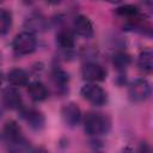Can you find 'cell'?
<instances>
[{
    "mask_svg": "<svg viewBox=\"0 0 153 153\" xmlns=\"http://www.w3.org/2000/svg\"><path fill=\"white\" fill-rule=\"evenodd\" d=\"M25 1H26V2H29V1H32V0H25Z\"/></svg>",
    "mask_w": 153,
    "mask_h": 153,
    "instance_id": "obj_20",
    "label": "cell"
},
{
    "mask_svg": "<svg viewBox=\"0 0 153 153\" xmlns=\"http://www.w3.org/2000/svg\"><path fill=\"white\" fill-rule=\"evenodd\" d=\"M112 62H114V66L116 68L123 69L130 63V57H129V55H127L124 53H117V54L114 55Z\"/></svg>",
    "mask_w": 153,
    "mask_h": 153,
    "instance_id": "obj_17",
    "label": "cell"
},
{
    "mask_svg": "<svg viewBox=\"0 0 153 153\" xmlns=\"http://www.w3.org/2000/svg\"><path fill=\"white\" fill-rule=\"evenodd\" d=\"M137 66L145 73H149L152 71V68H153V53L151 49H146V50L141 51V54L139 55V59H137Z\"/></svg>",
    "mask_w": 153,
    "mask_h": 153,
    "instance_id": "obj_14",
    "label": "cell"
},
{
    "mask_svg": "<svg viewBox=\"0 0 153 153\" xmlns=\"http://www.w3.org/2000/svg\"><path fill=\"white\" fill-rule=\"evenodd\" d=\"M56 43L63 49H71L74 45V35L71 30L63 29L56 35Z\"/></svg>",
    "mask_w": 153,
    "mask_h": 153,
    "instance_id": "obj_15",
    "label": "cell"
},
{
    "mask_svg": "<svg viewBox=\"0 0 153 153\" xmlns=\"http://www.w3.org/2000/svg\"><path fill=\"white\" fill-rule=\"evenodd\" d=\"M128 96L134 103H142L151 96V86L147 80L137 79L130 86L128 91Z\"/></svg>",
    "mask_w": 153,
    "mask_h": 153,
    "instance_id": "obj_4",
    "label": "cell"
},
{
    "mask_svg": "<svg viewBox=\"0 0 153 153\" xmlns=\"http://www.w3.org/2000/svg\"><path fill=\"white\" fill-rule=\"evenodd\" d=\"M49 4H53V5H56V4H60L62 0H47Z\"/></svg>",
    "mask_w": 153,
    "mask_h": 153,
    "instance_id": "obj_18",
    "label": "cell"
},
{
    "mask_svg": "<svg viewBox=\"0 0 153 153\" xmlns=\"http://www.w3.org/2000/svg\"><path fill=\"white\" fill-rule=\"evenodd\" d=\"M27 93L30 98L35 102H42L48 97V90L41 81H33L27 87Z\"/></svg>",
    "mask_w": 153,
    "mask_h": 153,
    "instance_id": "obj_10",
    "label": "cell"
},
{
    "mask_svg": "<svg viewBox=\"0 0 153 153\" xmlns=\"http://www.w3.org/2000/svg\"><path fill=\"white\" fill-rule=\"evenodd\" d=\"M74 31L81 37H91L93 35V25L86 16H78L73 22Z\"/></svg>",
    "mask_w": 153,
    "mask_h": 153,
    "instance_id": "obj_9",
    "label": "cell"
},
{
    "mask_svg": "<svg viewBox=\"0 0 153 153\" xmlns=\"http://www.w3.org/2000/svg\"><path fill=\"white\" fill-rule=\"evenodd\" d=\"M86 134L91 136H99L108 133L110 128L109 120L100 114H88L84 122Z\"/></svg>",
    "mask_w": 153,
    "mask_h": 153,
    "instance_id": "obj_1",
    "label": "cell"
},
{
    "mask_svg": "<svg viewBox=\"0 0 153 153\" xmlns=\"http://www.w3.org/2000/svg\"><path fill=\"white\" fill-rule=\"evenodd\" d=\"M22 116L23 118L29 123V126L33 129H39L41 127H43L44 123V118L42 116L41 112L32 110V109H26L24 111H22Z\"/></svg>",
    "mask_w": 153,
    "mask_h": 153,
    "instance_id": "obj_12",
    "label": "cell"
},
{
    "mask_svg": "<svg viewBox=\"0 0 153 153\" xmlns=\"http://www.w3.org/2000/svg\"><path fill=\"white\" fill-rule=\"evenodd\" d=\"M61 115H62L63 122L69 127L78 126L80 122V118H81L80 109L74 103H68V104L63 105V108L61 110Z\"/></svg>",
    "mask_w": 153,
    "mask_h": 153,
    "instance_id": "obj_6",
    "label": "cell"
},
{
    "mask_svg": "<svg viewBox=\"0 0 153 153\" xmlns=\"http://www.w3.org/2000/svg\"><path fill=\"white\" fill-rule=\"evenodd\" d=\"M2 104L7 109H20L22 108V97L19 92L13 87H7L1 93Z\"/></svg>",
    "mask_w": 153,
    "mask_h": 153,
    "instance_id": "obj_7",
    "label": "cell"
},
{
    "mask_svg": "<svg viewBox=\"0 0 153 153\" xmlns=\"http://www.w3.org/2000/svg\"><path fill=\"white\" fill-rule=\"evenodd\" d=\"M36 38L31 32H20L18 33L12 43L13 50L19 55L31 54L36 49Z\"/></svg>",
    "mask_w": 153,
    "mask_h": 153,
    "instance_id": "obj_2",
    "label": "cell"
},
{
    "mask_svg": "<svg viewBox=\"0 0 153 153\" xmlns=\"http://www.w3.org/2000/svg\"><path fill=\"white\" fill-rule=\"evenodd\" d=\"M7 80L13 86H25L29 82V75L24 69L14 68L8 72Z\"/></svg>",
    "mask_w": 153,
    "mask_h": 153,
    "instance_id": "obj_13",
    "label": "cell"
},
{
    "mask_svg": "<svg viewBox=\"0 0 153 153\" xmlns=\"http://www.w3.org/2000/svg\"><path fill=\"white\" fill-rule=\"evenodd\" d=\"M2 1H4V0H0V2H2Z\"/></svg>",
    "mask_w": 153,
    "mask_h": 153,
    "instance_id": "obj_21",
    "label": "cell"
},
{
    "mask_svg": "<svg viewBox=\"0 0 153 153\" xmlns=\"http://www.w3.org/2000/svg\"><path fill=\"white\" fill-rule=\"evenodd\" d=\"M116 13L127 19L128 22H130L131 24H137L141 19V14L139 12V10L135 7V6H131V5H127V6H122V7H118L116 10Z\"/></svg>",
    "mask_w": 153,
    "mask_h": 153,
    "instance_id": "obj_11",
    "label": "cell"
},
{
    "mask_svg": "<svg viewBox=\"0 0 153 153\" xmlns=\"http://www.w3.org/2000/svg\"><path fill=\"white\" fill-rule=\"evenodd\" d=\"M80 93L84 99H86L88 103H91L92 105H96V106H102L108 100L105 91L100 86L94 85V84H87V85L82 86Z\"/></svg>",
    "mask_w": 153,
    "mask_h": 153,
    "instance_id": "obj_3",
    "label": "cell"
},
{
    "mask_svg": "<svg viewBox=\"0 0 153 153\" xmlns=\"http://www.w3.org/2000/svg\"><path fill=\"white\" fill-rule=\"evenodd\" d=\"M12 25V14L7 10H0V36L8 32Z\"/></svg>",
    "mask_w": 153,
    "mask_h": 153,
    "instance_id": "obj_16",
    "label": "cell"
},
{
    "mask_svg": "<svg viewBox=\"0 0 153 153\" xmlns=\"http://www.w3.org/2000/svg\"><path fill=\"white\" fill-rule=\"evenodd\" d=\"M4 136L6 137L7 142H10L12 145H23L25 142L19 126L13 121L6 123V126L4 128Z\"/></svg>",
    "mask_w": 153,
    "mask_h": 153,
    "instance_id": "obj_8",
    "label": "cell"
},
{
    "mask_svg": "<svg viewBox=\"0 0 153 153\" xmlns=\"http://www.w3.org/2000/svg\"><path fill=\"white\" fill-rule=\"evenodd\" d=\"M82 76L85 80L88 81H103L106 78V71L98 63L90 62L86 63L82 68Z\"/></svg>",
    "mask_w": 153,
    "mask_h": 153,
    "instance_id": "obj_5",
    "label": "cell"
},
{
    "mask_svg": "<svg viewBox=\"0 0 153 153\" xmlns=\"http://www.w3.org/2000/svg\"><path fill=\"white\" fill-rule=\"evenodd\" d=\"M1 82H2V74H1V72H0V85H1Z\"/></svg>",
    "mask_w": 153,
    "mask_h": 153,
    "instance_id": "obj_19",
    "label": "cell"
}]
</instances>
